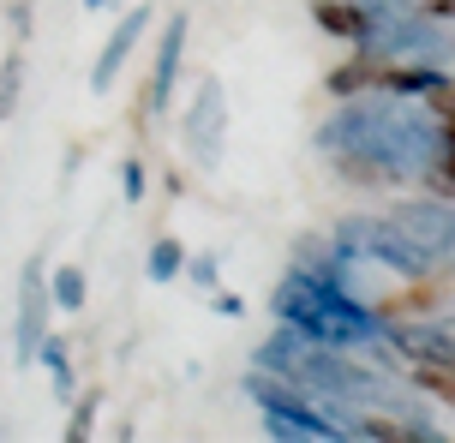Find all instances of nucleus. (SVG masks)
Here are the masks:
<instances>
[{"mask_svg":"<svg viewBox=\"0 0 455 443\" xmlns=\"http://www.w3.org/2000/svg\"><path fill=\"white\" fill-rule=\"evenodd\" d=\"M389 222L408 240H419L426 252L455 257V198H408V204L389 210Z\"/></svg>","mask_w":455,"mask_h":443,"instance_id":"5","label":"nucleus"},{"mask_svg":"<svg viewBox=\"0 0 455 443\" xmlns=\"http://www.w3.org/2000/svg\"><path fill=\"white\" fill-rule=\"evenodd\" d=\"M186 270V246L180 240H150V252H144V281H156V288H168V281H180Z\"/></svg>","mask_w":455,"mask_h":443,"instance_id":"12","label":"nucleus"},{"mask_svg":"<svg viewBox=\"0 0 455 443\" xmlns=\"http://www.w3.org/2000/svg\"><path fill=\"white\" fill-rule=\"evenodd\" d=\"M432 19H455V0H432Z\"/></svg>","mask_w":455,"mask_h":443,"instance_id":"21","label":"nucleus"},{"mask_svg":"<svg viewBox=\"0 0 455 443\" xmlns=\"http://www.w3.org/2000/svg\"><path fill=\"white\" fill-rule=\"evenodd\" d=\"M150 19H156V6H150V0H138L132 12L108 30V43H102V54H96V67H91V96H108L114 84H120V72H126V60H132V48L144 43Z\"/></svg>","mask_w":455,"mask_h":443,"instance_id":"6","label":"nucleus"},{"mask_svg":"<svg viewBox=\"0 0 455 443\" xmlns=\"http://www.w3.org/2000/svg\"><path fill=\"white\" fill-rule=\"evenodd\" d=\"M378 91H395V96H455V84H450V72L443 67H426V60H408V67H389V72H378Z\"/></svg>","mask_w":455,"mask_h":443,"instance_id":"10","label":"nucleus"},{"mask_svg":"<svg viewBox=\"0 0 455 443\" xmlns=\"http://www.w3.org/2000/svg\"><path fill=\"white\" fill-rule=\"evenodd\" d=\"M186 36H192V19H186V6H180V12L162 19V43H156V60H150V96H144L150 115H168V102H174V78H180V60H186Z\"/></svg>","mask_w":455,"mask_h":443,"instance_id":"7","label":"nucleus"},{"mask_svg":"<svg viewBox=\"0 0 455 443\" xmlns=\"http://www.w3.org/2000/svg\"><path fill=\"white\" fill-rule=\"evenodd\" d=\"M36 360H43V372L54 377V396H72V353H67V336H43V348H36Z\"/></svg>","mask_w":455,"mask_h":443,"instance_id":"14","label":"nucleus"},{"mask_svg":"<svg viewBox=\"0 0 455 443\" xmlns=\"http://www.w3.org/2000/svg\"><path fill=\"white\" fill-rule=\"evenodd\" d=\"M264 431H270L275 443H323V438H341V425L330 420L312 396L270 401V407H264Z\"/></svg>","mask_w":455,"mask_h":443,"instance_id":"8","label":"nucleus"},{"mask_svg":"<svg viewBox=\"0 0 455 443\" xmlns=\"http://www.w3.org/2000/svg\"><path fill=\"white\" fill-rule=\"evenodd\" d=\"M312 24L341 36V43H360L365 36V0H312Z\"/></svg>","mask_w":455,"mask_h":443,"instance_id":"11","label":"nucleus"},{"mask_svg":"<svg viewBox=\"0 0 455 443\" xmlns=\"http://www.w3.org/2000/svg\"><path fill=\"white\" fill-rule=\"evenodd\" d=\"M210 312H216V318H240L246 300H240V294H210Z\"/></svg>","mask_w":455,"mask_h":443,"instance_id":"20","label":"nucleus"},{"mask_svg":"<svg viewBox=\"0 0 455 443\" xmlns=\"http://www.w3.org/2000/svg\"><path fill=\"white\" fill-rule=\"evenodd\" d=\"M371 96V91H378V67H371V60H365V54H360V67H336V72H330V96Z\"/></svg>","mask_w":455,"mask_h":443,"instance_id":"16","label":"nucleus"},{"mask_svg":"<svg viewBox=\"0 0 455 443\" xmlns=\"http://www.w3.org/2000/svg\"><path fill=\"white\" fill-rule=\"evenodd\" d=\"M312 144L354 180H426L450 150V115H437L432 96L371 91V102H347L323 120Z\"/></svg>","mask_w":455,"mask_h":443,"instance_id":"1","label":"nucleus"},{"mask_svg":"<svg viewBox=\"0 0 455 443\" xmlns=\"http://www.w3.org/2000/svg\"><path fill=\"white\" fill-rule=\"evenodd\" d=\"M336 246L360 252L365 264H384V270H395L402 281L432 276V264H437V252H426L419 240H408V233L389 222V216H347V222L336 228Z\"/></svg>","mask_w":455,"mask_h":443,"instance_id":"2","label":"nucleus"},{"mask_svg":"<svg viewBox=\"0 0 455 443\" xmlns=\"http://www.w3.org/2000/svg\"><path fill=\"white\" fill-rule=\"evenodd\" d=\"M144 186H150L144 162H138V156H126V162H120V198H126V204H138V198H144Z\"/></svg>","mask_w":455,"mask_h":443,"instance_id":"18","label":"nucleus"},{"mask_svg":"<svg viewBox=\"0 0 455 443\" xmlns=\"http://www.w3.org/2000/svg\"><path fill=\"white\" fill-rule=\"evenodd\" d=\"M102 6H108V0H84V12H102Z\"/></svg>","mask_w":455,"mask_h":443,"instance_id":"22","label":"nucleus"},{"mask_svg":"<svg viewBox=\"0 0 455 443\" xmlns=\"http://www.w3.org/2000/svg\"><path fill=\"white\" fill-rule=\"evenodd\" d=\"M180 138H186V150H192V162H198V168H216V162H222V144H228V96H222V78H204V84H198V96L186 102Z\"/></svg>","mask_w":455,"mask_h":443,"instance_id":"4","label":"nucleus"},{"mask_svg":"<svg viewBox=\"0 0 455 443\" xmlns=\"http://www.w3.org/2000/svg\"><path fill=\"white\" fill-rule=\"evenodd\" d=\"M48 305H54V294H48L43 257H24L19 264V305H12V360L19 366H36V348H43V336H48Z\"/></svg>","mask_w":455,"mask_h":443,"instance_id":"3","label":"nucleus"},{"mask_svg":"<svg viewBox=\"0 0 455 443\" xmlns=\"http://www.w3.org/2000/svg\"><path fill=\"white\" fill-rule=\"evenodd\" d=\"M384 342H395L413 366H450L455 372V329L443 324H384Z\"/></svg>","mask_w":455,"mask_h":443,"instance_id":"9","label":"nucleus"},{"mask_svg":"<svg viewBox=\"0 0 455 443\" xmlns=\"http://www.w3.org/2000/svg\"><path fill=\"white\" fill-rule=\"evenodd\" d=\"M48 294H54V305H60V312H84L91 281H84V270H78V264H60V270L48 276Z\"/></svg>","mask_w":455,"mask_h":443,"instance_id":"15","label":"nucleus"},{"mask_svg":"<svg viewBox=\"0 0 455 443\" xmlns=\"http://www.w3.org/2000/svg\"><path fill=\"white\" fill-rule=\"evenodd\" d=\"M96 407H102V390H91V396L72 407V420H67V443H84L96 431Z\"/></svg>","mask_w":455,"mask_h":443,"instance_id":"17","label":"nucleus"},{"mask_svg":"<svg viewBox=\"0 0 455 443\" xmlns=\"http://www.w3.org/2000/svg\"><path fill=\"white\" fill-rule=\"evenodd\" d=\"M186 276H192V288H216V252H198V257H186Z\"/></svg>","mask_w":455,"mask_h":443,"instance_id":"19","label":"nucleus"},{"mask_svg":"<svg viewBox=\"0 0 455 443\" xmlns=\"http://www.w3.org/2000/svg\"><path fill=\"white\" fill-rule=\"evenodd\" d=\"M24 102V48H6V60H0V126L19 115Z\"/></svg>","mask_w":455,"mask_h":443,"instance_id":"13","label":"nucleus"}]
</instances>
